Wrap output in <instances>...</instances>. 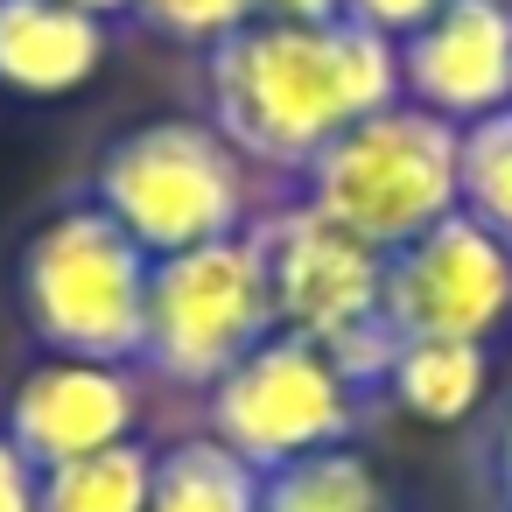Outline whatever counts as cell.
Masks as SVG:
<instances>
[{
  "label": "cell",
  "mask_w": 512,
  "mask_h": 512,
  "mask_svg": "<svg viewBox=\"0 0 512 512\" xmlns=\"http://www.w3.org/2000/svg\"><path fill=\"white\" fill-rule=\"evenodd\" d=\"M204 120L260 169L302 176L351 120L400 99L393 43L337 22H246L204 50Z\"/></svg>",
  "instance_id": "1"
},
{
  "label": "cell",
  "mask_w": 512,
  "mask_h": 512,
  "mask_svg": "<svg viewBox=\"0 0 512 512\" xmlns=\"http://www.w3.org/2000/svg\"><path fill=\"white\" fill-rule=\"evenodd\" d=\"M148 274L155 260L92 204L71 197L15 253V309L43 358H92V365H141L148 330Z\"/></svg>",
  "instance_id": "2"
},
{
  "label": "cell",
  "mask_w": 512,
  "mask_h": 512,
  "mask_svg": "<svg viewBox=\"0 0 512 512\" xmlns=\"http://www.w3.org/2000/svg\"><path fill=\"white\" fill-rule=\"evenodd\" d=\"M85 197L148 260H169V253H190V246H211L253 225L246 155L211 120H183V113L120 127L99 148Z\"/></svg>",
  "instance_id": "3"
},
{
  "label": "cell",
  "mask_w": 512,
  "mask_h": 512,
  "mask_svg": "<svg viewBox=\"0 0 512 512\" xmlns=\"http://www.w3.org/2000/svg\"><path fill=\"white\" fill-rule=\"evenodd\" d=\"M456 155H463V127L435 120L414 99H386L295 176V204L393 253L456 211Z\"/></svg>",
  "instance_id": "4"
},
{
  "label": "cell",
  "mask_w": 512,
  "mask_h": 512,
  "mask_svg": "<svg viewBox=\"0 0 512 512\" xmlns=\"http://www.w3.org/2000/svg\"><path fill=\"white\" fill-rule=\"evenodd\" d=\"M253 225H260V253H267V288H274V330L323 344L365 393H379L386 365H393V337L379 316L386 253L351 239L344 225L316 218L309 204H281Z\"/></svg>",
  "instance_id": "5"
},
{
  "label": "cell",
  "mask_w": 512,
  "mask_h": 512,
  "mask_svg": "<svg viewBox=\"0 0 512 512\" xmlns=\"http://www.w3.org/2000/svg\"><path fill=\"white\" fill-rule=\"evenodd\" d=\"M260 337H274V288H267L260 225L155 260L148 330H141V365L155 379L211 393Z\"/></svg>",
  "instance_id": "6"
},
{
  "label": "cell",
  "mask_w": 512,
  "mask_h": 512,
  "mask_svg": "<svg viewBox=\"0 0 512 512\" xmlns=\"http://www.w3.org/2000/svg\"><path fill=\"white\" fill-rule=\"evenodd\" d=\"M372 400L379 393H365L323 344L274 330L211 386V442H225L253 470H274L358 442Z\"/></svg>",
  "instance_id": "7"
},
{
  "label": "cell",
  "mask_w": 512,
  "mask_h": 512,
  "mask_svg": "<svg viewBox=\"0 0 512 512\" xmlns=\"http://www.w3.org/2000/svg\"><path fill=\"white\" fill-rule=\"evenodd\" d=\"M379 316L393 344H491L512 323V246L470 211L435 218L421 239L386 253Z\"/></svg>",
  "instance_id": "8"
},
{
  "label": "cell",
  "mask_w": 512,
  "mask_h": 512,
  "mask_svg": "<svg viewBox=\"0 0 512 512\" xmlns=\"http://www.w3.org/2000/svg\"><path fill=\"white\" fill-rule=\"evenodd\" d=\"M400 99L449 127H477L512 106V8L505 0H449L414 36L393 43Z\"/></svg>",
  "instance_id": "9"
},
{
  "label": "cell",
  "mask_w": 512,
  "mask_h": 512,
  "mask_svg": "<svg viewBox=\"0 0 512 512\" xmlns=\"http://www.w3.org/2000/svg\"><path fill=\"white\" fill-rule=\"evenodd\" d=\"M134 421H141L134 365H92V358H36L0 407V428L36 470L99 456L127 442Z\"/></svg>",
  "instance_id": "10"
},
{
  "label": "cell",
  "mask_w": 512,
  "mask_h": 512,
  "mask_svg": "<svg viewBox=\"0 0 512 512\" xmlns=\"http://www.w3.org/2000/svg\"><path fill=\"white\" fill-rule=\"evenodd\" d=\"M113 57V22L71 0H0V92L71 99Z\"/></svg>",
  "instance_id": "11"
},
{
  "label": "cell",
  "mask_w": 512,
  "mask_h": 512,
  "mask_svg": "<svg viewBox=\"0 0 512 512\" xmlns=\"http://www.w3.org/2000/svg\"><path fill=\"white\" fill-rule=\"evenodd\" d=\"M260 512H400V498L386 470L358 442H344V449H316L260 470Z\"/></svg>",
  "instance_id": "12"
},
{
  "label": "cell",
  "mask_w": 512,
  "mask_h": 512,
  "mask_svg": "<svg viewBox=\"0 0 512 512\" xmlns=\"http://www.w3.org/2000/svg\"><path fill=\"white\" fill-rule=\"evenodd\" d=\"M491 386V344H393L386 400L414 421H463Z\"/></svg>",
  "instance_id": "13"
},
{
  "label": "cell",
  "mask_w": 512,
  "mask_h": 512,
  "mask_svg": "<svg viewBox=\"0 0 512 512\" xmlns=\"http://www.w3.org/2000/svg\"><path fill=\"white\" fill-rule=\"evenodd\" d=\"M148 512H260V470L211 435H183L155 449Z\"/></svg>",
  "instance_id": "14"
},
{
  "label": "cell",
  "mask_w": 512,
  "mask_h": 512,
  "mask_svg": "<svg viewBox=\"0 0 512 512\" xmlns=\"http://www.w3.org/2000/svg\"><path fill=\"white\" fill-rule=\"evenodd\" d=\"M148 484H155V449L127 435L99 456L43 470L36 512H148Z\"/></svg>",
  "instance_id": "15"
},
{
  "label": "cell",
  "mask_w": 512,
  "mask_h": 512,
  "mask_svg": "<svg viewBox=\"0 0 512 512\" xmlns=\"http://www.w3.org/2000/svg\"><path fill=\"white\" fill-rule=\"evenodd\" d=\"M456 211H470L498 246H512V106L463 127L456 155Z\"/></svg>",
  "instance_id": "16"
},
{
  "label": "cell",
  "mask_w": 512,
  "mask_h": 512,
  "mask_svg": "<svg viewBox=\"0 0 512 512\" xmlns=\"http://www.w3.org/2000/svg\"><path fill=\"white\" fill-rule=\"evenodd\" d=\"M127 22H141L148 36L183 43V50H197V57H204L211 43H225L232 29H246V22H253V0H134Z\"/></svg>",
  "instance_id": "17"
},
{
  "label": "cell",
  "mask_w": 512,
  "mask_h": 512,
  "mask_svg": "<svg viewBox=\"0 0 512 512\" xmlns=\"http://www.w3.org/2000/svg\"><path fill=\"white\" fill-rule=\"evenodd\" d=\"M449 0H344V15L358 22V29H372L379 43H400V36H414L428 15H442Z\"/></svg>",
  "instance_id": "18"
},
{
  "label": "cell",
  "mask_w": 512,
  "mask_h": 512,
  "mask_svg": "<svg viewBox=\"0 0 512 512\" xmlns=\"http://www.w3.org/2000/svg\"><path fill=\"white\" fill-rule=\"evenodd\" d=\"M36 484H43V470L8 442V428H0V512H36Z\"/></svg>",
  "instance_id": "19"
},
{
  "label": "cell",
  "mask_w": 512,
  "mask_h": 512,
  "mask_svg": "<svg viewBox=\"0 0 512 512\" xmlns=\"http://www.w3.org/2000/svg\"><path fill=\"white\" fill-rule=\"evenodd\" d=\"M484 470H491V498H498V512H512V407H505V421H498V435H491Z\"/></svg>",
  "instance_id": "20"
},
{
  "label": "cell",
  "mask_w": 512,
  "mask_h": 512,
  "mask_svg": "<svg viewBox=\"0 0 512 512\" xmlns=\"http://www.w3.org/2000/svg\"><path fill=\"white\" fill-rule=\"evenodd\" d=\"M260 22H337L344 0H253Z\"/></svg>",
  "instance_id": "21"
},
{
  "label": "cell",
  "mask_w": 512,
  "mask_h": 512,
  "mask_svg": "<svg viewBox=\"0 0 512 512\" xmlns=\"http://www.w3.org/2000/svg\"><path fill=\"white\" fill-rule=\"evenodd\" d=\"M71 8H85V15H99V22H127L134 0H71Z\"/></svg>",
  "instance_id": "22"
},
{
  "label": "cell",
  "mask_w": 512,
  "mask_h": 512,
  "mask_svg": "<svg viewBox=\"0 0 512 512\" xmlns=\"http://www.w3.org/2000/svg\"><path fill=\"white\" fill-rule=\"evenodd\" d=\"M505 8H512V0H505Z\"/></svg>",
  "instance_id": "23"
}]
</instances>
